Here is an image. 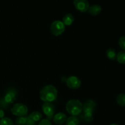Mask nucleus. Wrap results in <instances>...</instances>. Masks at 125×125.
Wrapping results in <instances>:
<instances>
[{
  "label": "nucleus",
  "mask_w": 125,
  "mask_h": 125,
  "mask_svg": "<svg viewBox=\"0 0 125 125\" xmlns=\"http://www.w3.org/2000/svg\"><path fill=\"white\" fill-rule=\"evenodd\" d=\"M57 95V89L52 85H48L43 87L40 90V98L45 103H51L56 100Z\"/></svg>",
  "instance_id": "nucleus-1"
},
{
  "label": "nucleus",
  "mask_w": 125,
  "mask_h": 125,
  "mask_svg": "<svg viewBox=\"0 0 125 125\" xmlns=\"http://www.w3.org/2000/svg\"><path fill=\"white\" fill-rule=\"evenodd\" d=\"M83 104L78 100H71L66 104V111L72 116H77L83 111Z\"/></svg>",
  "instance_id": "nucleus-2"
},
{
  "label": "nucleus",
  "mask_w": 125,
  "mask_h": 125,
  "mask_svg": "<svg viewBox=\"0 0 125 125\" xmlns=\"http://www.w3.org/2000/svg\"><path fill=\"white\" fill-rule=\"evenodd\" d=\"M65 29V26L63 22L60 20L54 21L51 23L50 26L51 33L54 36H59L63 33Z\"/></svg>",
  "instance_id": "nucleus-3"
},
{
  "label": "nucleus",
  "mask_w": 125,
  "mask_h": 125,
  "mask_svg": "<svg viewBox=\"0 0 125 125\" xmlns=\"http://www.w3.org/2000/svg\"><path fill=\"white\" fill-rule=\"evenodd\" d=\"M28 107L23 103L15 104L11 109V112L12 114L17 117L26 116L28 114Z\"/></svg>",
  "instance_id": "nucleus-4"
},
{
  "label": "nucleus",
  "mask_w": 125,
  "mask_h": 125,
  "mask_svg": "<svg viewBox=\"0 0 125 125\" xmlns=\"http://www.w3.org/2000/svg\"><path fill=\"white\" fill-rule=\"evenodd\" d=\"M42 109L48 120L50 121L52 120L55 112V107L53 104L51 103H44L42 106Z\"/></svg>",
  "instance_id": "nucleus-5"
},
{
  "label": "nucleus",
  "mask_w": 125,
  "mask_h": 125,
  "mask_svg": "<svg viewBox=\"0 0 125 125\" xmlns=\"http://www.w3.org/2000/svg\"><path fill=\"white\" fill-rule=\"evenodd\" d=\"M66 84L67 87L71 89L76 90L79 89L81 85V81L80 79L76 76H72L68 77L66 81Z\"/></svg>",
  "instance_id": "nucleus-6"
},
{
  "label": "nucleus",
  "mask_w": 125,
  "mask_h": 125,
  "mask_svg": "<svg viewBox=\"0 0 125 125\" xmlns=\"http://www.w3.org/2000/svg\"><path fill=\"white\" fill-rule=\"evenodd\" d=\"M73 4L76 9L81 12H87L90 6L87 0H74Z\"/></svg>",
  "instance_id": "nucleus-7"
},
{
  "label": "nucleus",
  "mask_w": 125,
  "mask_h": 125,
  "mask_svg": "<svg viewBox=\"0 0 125 125\" xmlns=\"http://www.w3.org/2000/svg\"><path fill=\"white\" fill-rule=\"evenodd\" d=\"M96 107V104L94 100H87L83 104V111L84 113L93 114Z\"/></svg>",
  "instance_id": "nucleus-8"
},
{
  "label": "nucleus",
  "mask_w": 125,
  "mask_h": 125,
  "mask_svg": "<svg viewBox=\"0 0 125 125\" xmlns=\"http://www.w3.org/2000/svg\"><path fill=\"white\" fill-rule=\"evenodd\" d=\"M52 120L56 125H61L65 123L67 120V117L63 112H59L54 115Z\"/></svg>",
  "instance_id": "nucleus-9"
},
{
  "label": "nucleus",
  "mask_w": 125,
  "mask_h": 125,
  "mask_svg": "<svg viewBox=\"0 0 125 125\" xmlns=\"http://www.w3.org/2000/svg\"><path fill=\"white\" fill-rule=\"evenodd\" d=\"M4 100L6 103L12 104L16 100V93L13 90H9L5 94Z\"/></svg>",
  "instance_id": "nucleus-10"
},
{
  "label": "nucleus",
  "mask_w": 125,
  "mask_h": 125,
  "mask_svg": "<svg viewBox=\"0 0 125 125\" xmlns=\"http://www.w3.org/2000/svg\"><path fill=\"white\" fill-rule=\"evenodd\" d=\"M101 11H102V8L100 5L94 4L91 6H89L87 12L92 15L96 16L100 14Z\"/></svg>",
  "instance_id": "nucleus-11"
},
{
  "label": "nucleus",
  "mask_w": 125,
  "mask_h": 125,
  "mask_svg": "<svg viewBox=\"0 0 125 125\" xmlns=\"http://www.w3.org/2000/svg\"><path fill=\"white\" fill-rule=\"evenodd\" d=\"M74 20V17L72 13H67L63 17L62 22L65 26H70L73 23Z\"/></svg>",
  "instance_id": "nucleus-12"
},
{
  "label": "nucleus",
  "mask_w": 125,
  "mask_h": 125,
  "mask_svg": "<svg viewBox=\"0 0 125 125\" xmlns=\"http://www.w3.org/2000/svg\"><path fill=\"white\" fill-rule=\"evenodd\" d=\"M117 52L113 48H109L106 51V56L111 61H114L117 58Z\"/></svg>",
  "instance_id": "nucleus-13"
},
{
  "label": "nucleus",
  "mask_w": 125,
  "mask_h": 125,
  "mask_svg": "<svg viewBox=\"0 0 125 125\" xmlns=\"http://www.w3.org/2000/svg\"><path fill=\"white\" fill-rule=\"evenodd\" d=\"M28 117L31 118L33 121L37 122L41 120V119L42 118V114L38 111H34V112H32Z\"/></svg>",
  "instance_id": "nucleus-14"
},
{
  "label": "nucleus",
  "mask_w": 125,
  "mask_h": 125,
  "mask_svg": "<svg viewBox=\"0 0 125 125\" xmlns=\"http://www.w3.org/2000/svg\"><path fill=\"white\" fill-rule=\"evenodd\" d=\"M65 125H79V120L76 116H71L67 118Z\"/></svg>",
  "instance_id": "nucleus-15"
},
{
  "label": "nucleus",
  "mask_w": 125,
  "mask_h": 125,
  "mask_svg": "<svg viewBox=\"0 0 125 125\" xmlns=\"http://www.w3.org/2000/svg\"><path fill=\"white\" fill-rule=\"evenodd\" d=\"M117 103L122 107H125V94H120L116 98Z\"/></svg>",
  "instance_id": "nucleus-16"
},
{
  "label": "nucleus",
  "mask_w": 125,
  "mask_h": 125,
  "mask_svg": "<svg viewBox=\"0 0 125 125\" xmlns=\"http://www.w3.org/2000/svg\"><path fill=\"white\" fill-rule=\"evenodd\" d=\"M116 59L118 62V63L121 64H125V51H120L117 54Z\"/></svg>",
  "instance_id": "nucleus-17"
},
{
  "label": "nucleus",
  "mask_w": 125,
  "mask_h": 125,
  "mask_svg": "<svg viewBox=\"0 0 125 125\" xmlns=\"http://www.w3.org/2000/svg\"><path fill=\"white\" fill-rule=\"evenodd\" d=\"M28 117L26 116H22V117H18L16 118L15 125H26L27 122Z\"/></svg>",
  "instance_id": "nucleus-18"
},
{
  "label": "nucleus",
  "mask_w": 125,
  "mask_h": 125,
  "mask_svg": "<svg viewBox=\"0 0 125 125\" xmlns=\"http://www.w3.org/2000/svg\"><path fill=\"white\" fill-rule=\"evenodd\" d=\"M0 125H14V124L10 118L4 117L2 119H0Z\"/></svg>",
  "instance_id": "nucleus-19"
},
{
  "label": "nucleus",
  "mask_w": 125,
  "mask_h": 125,
  "mask_svg": "<svg viewBox=\"0 0 125 125\" xmlns=\"http://www.w3.org/2000/svg\"><path fill=\"white\" fill-rule=\"evenodd\" d=\"M83 118H84V120L85 121V122H87V123H90V122H93V120H94L93 114L84 113Z\"/></svg>",
  "instance_id": "nucleus-20"
},
{
  "label": "nucleus",
  "mask_w": 125,
  "mask_h": 125,
  "mask_svg": "<svg viewBox=\"0 0 125 125\" xmlns=\"http://www.w3.org/2000/svg\"><path fill=\"white\" fill-rule=\"evenodd\" d=\"M118 45L122 50L125 51V36H122L120 38Z\"/></svg>",
  "instance_id": "nucleus-21"
},
{
  "label": "nucleus",
  "mask_w": 125,
  "mask_h": 125,
  "mask_svg": "<svg viewBox=\"0 0 125 125\" xmlns=\"http://www.w3.org/2000/svg\"><path fill=\"white\" fill-rule=\"evenodd\" d=\"M39 125H52L51 122L48 119H43L39 122Z\"/></svg>",
  "instance_id": "nucleus-22"
},
{
  "label": "nucleus",
  "mask_w": 125,
  "mask_h": 125,
  "mask_svg": "<svg viewBox=\"0 0 125 125\" xmlns=\"http://www.w3.org/2000/svg\"><path fill=\"white\" fill-rule=\"evenodd\" d=\"M36 125V122L33 121L32 120L31 118H29V117L27 118V122L26 123V125Z\"/></svg>",
  "instance_id": "nucleus-23"
},
{
  "label": "nucleus",
  "mask_w": 125,
  "mask_h": 125,
  "mask_svg": "<svg viewBox=\"0 0 125 125\" xmlns=\"http://www.w3.org/2000/svg\"><path fill=\"white\" fill-rule=\"evenodd\" d=\"M4 112L3 110L2 109L0 108V119H2V118H4Z\"/></svg>",
  "instance_id": "nucleus-24"
},
{
  "label": "nucleus",
  "mask_w": 125,
  "mask_h": 125,
  "mask_svg": "<svg viewBox=\"0 0 125 125\" xmlns=\"http://www.w3.org/2000/svg\"><path fill=\"white\" fill-rule=\"evenodd\" d=\"M111 125H118V124H116V123H113V124H111Z\"/></svg>",
  "instance_id": "nucleus-25"
}]
</instances>
